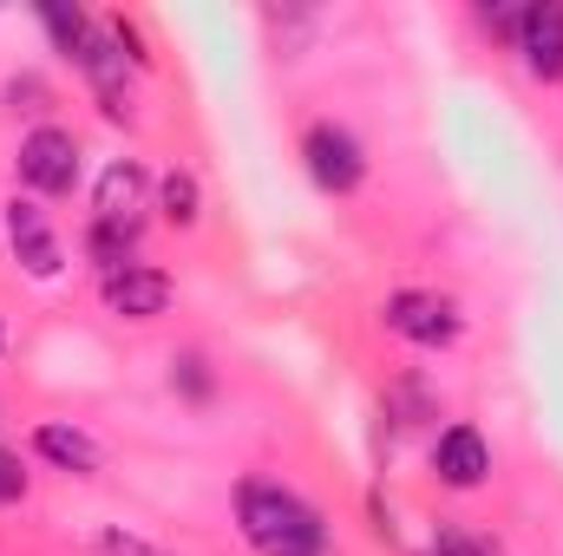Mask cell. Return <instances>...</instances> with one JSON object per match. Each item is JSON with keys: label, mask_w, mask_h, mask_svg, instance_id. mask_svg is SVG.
<instances>
[{"label": "cell", "mask_w": 563, "mask_h": 556, "mask_svg": "<svg viewBox=\"0 0 563 556\" xmlns=\"http://www.w3.org/2000/svg\"><path fill=\"white\" fill-rule=\"evenodd\" d=\"M236 524L256 556H328V524L321 511L288 491L282 478H243L236 485Z\"/></svg>", "instance_id": "1"}, {"label": "cell", "mask_w": 563, "mask_h": 556, "mask_svg": "<svg viewBox=\"0 0 563 556\" xmlns=\"http://www.w3.org/2000/svg\"><path fill=\"white\" fill-rule=\"evenodd\" d=\"M13 170H20V184L33 197H73V184H79V138L66 125H33L20 138Z\"/></svg>", "instance_id": "2"}, {"label": "cell", "mask_w": 563, "mask_h": 556, "mask_svg": "<svg viewBox=\"0 0 563 556\" xmlns=\"http://www.w3.org/2000/svg\"><path fill=\"white\" fill-rule=\"evenodd\" d=\"M301 164H308L314 190H328V197H347V190H361V177H367L361 138H354L347 125H334V119H321V125L301 132Z\"/></svg>", "instance_id": "3"}, {"label": "cell", "mask_w": 563, "mask_h": 556, "mask_svg": "<svg viewBox=\"0 0 563 556\" xmlns=\"http://www.w3.org/2000/svg\"><path fill=\"white\" fill-rule=\"evenodd\" d=\"M387 327H394L400 341H413V347H452L465 321H459L452 294H432V288H400V294H387Z\"/></svg>", "instance_id": "4"}, {"label": "cell", "mask_w": 563, "mask_h": 556, "mask_svg": "<svg viewBox=\"0 0 563 556\" xmlns=\"http://www.w3.org/2000/svg\"><path fill=\"white\" fill-rule=\"evenodd\" d=\"M7 243H13V256L26 263V276L53 281L59 269H66V249H59V236H53L46 210H40V203H26V197H13V203H7Z\"/></svg>", "instance_id": "5"}, {"label": "cell", "mask_w": 563, "mask_h": 556, "mask_svg": "<svg viewBox=\"0 0 563 556\" xmlns=\"http://www.w3.org/2000/svg\"><path fill=\"white\" fill-rule=\"evenodd\" d=\"M432 471H439V485H452V491H478V485L492 478V445H485V432H478V425H445V432L432 438Z\"/></svg>", "instance_id": "6"}, {"label": "cell", "mask_w": 563, "mask_h": 556, "mask_svg": "<svg viewBox=\"0 0 563 556\" xmlns=\"http://www.w3.org/2000/svg\"><path fill=\"white\" fill-rule=\"evenodd\" d=\"M99 294H106V308L125 314V321H157V314L170 308V276L151 269V263H125V269L99 276Z\"/></svg>", "instance_id": "7"}, {"label": "cell", "mask_w": 563, "mask_h": 556, "mask_svg": "<svg viewBox=\"0 0 563 556\" xmlns=\"http://www.w3.org/2000/svg\"><path fill=\"white\" fill-rule=\"evenodd\" d=\"M518 53H525V73L558 86L563 79V7L558 0H531L525 20H518Z\"/></svg>", "instance_id": "8"}, {"label": "cell", "mask_w": 563, "mask_h": 556, "mask_svg": "<svg viewBox=\"0 0 563 556\" xmlns=\"http://www.w3.org/2000/svg\"><path fill=\"white\" fill-rule=\"evenodd\" d=\"M144 190H151V177H144L139 157L106 164V177H99V190H92V216H106V223H132V230H139Z\"/></svg>", "instance_id": "9"}, {"label": "cell", "mask_w": 563, "mask_h": 556, "mask_svg": "<svg viewBox=\"0 0 563 556\" xmlns=\"http://www.w3.org/2000/svg\"><path fill=\"white\" fill-rule=\"evenodd\" d=\"M33 452H40L46 465L73 471V478H92V471H99V445H92V432H79V425H59V419L33 425Z\"/></svg>", "instance_id": "10"}, {"label": "cell", "mask_w": 563, "mask_h": 556, "mask_svg": "<svg viewBox=\"0 0 563 556\" xmlns=\"http://www.w3.org/2000/svg\"><path fill=\"white\" fill-rule=\"evenodd\" d=\"M86 256L99 263V276H112V269L139 263V230H132V223H106V216H92V230H86Z\"/></svg>", "instance_id": "11"}, {"label": "cell", "mask_w": 563, "mask_h": 556, "mask_svg": "<svg viewBox=\"0 0 563 556\" xmlns=\"http://www.w3.org/2000/svg\"><path fill=\"white\" fill-rule=\"evenodd\" d=\"M157 210H164L170 230H190V223L203 216V184H197L190 170H164V177H157Z\"/></svg>", "instance_id": "12"}, {"label": "cell", "mask_w": 563, "mask_h": 556, "mask_svg": "<svg viewBox=\"0 0 563 556\" xmlns=\"http://www.w3.org/2000/svg\"><path fill=\"white\" fill-rule=\"evenodd\" d=\"M40 26H46V40L59 46V59H73V66H79V53H86V40H92V26H99V20H86L79 7H40Z\"/></svg>", "instance_id": "13"}, {"label": "cell", "mask_w": 563, "mask_h": 556, "mask_svg": "<svg viewBox=\"0 0 563 556\" xmlns=\"http://www.w3.org/2000/svg\"><path fill=\"white\" fill-rule=\"evenodd\" d=\"M432 556H498L485 537H472V531H459V524H439V537H432Z\"/></svg>", "instance_id": "14"}, {"label": "cell", "mask_w": 563, "mask_h": 556, "mask_svg": "<svg viewBox=\"0 0 563 556\" xmlns=\"http://www.w3.org/2000/svg\"><path fill=\"white\" fill-rule=\"evenodd\" d=\"M170 387H184L190 400H210V387H217V380H210V367H203L197 354H184V360H177V374H170Z\"/></svg>", "instance_id": "15"}, {"label": "cell", "mask_w": 563, "mask_h": 556, "mask_svg": "<svg viewBox=\"0 0 563 556\" xmlns=\"http://www.w3.org/2000/svg\"><path fill=\"white\" fill-rule=\"evenodd\" d=\"M7 99H13V112H46V86H40L33 73H20V79H7Z\"/></svg>", "instance_id": "16"}, {"label": "cell", "mask_w": 563, "mask_h": 556, "mask_svg": "<svg viewBox=\"0 0 563 556\" xmlns=\"http://www.w3.org/2000/svg\"><path fill=\"white\" fill-rule=\"evenodd\" d=\"M518 20H525V7H478V26L498 33V40H511V46H518Z\"/></svg>", "instance_id": "17"}, {"label": "cell", "mask_w": 563, "mask_h": 556, "mask_svg": "<svg viewBox=\"0 0 563 556\" xmlns=\"http://www.w3.org/2000/svg\"><path fill=\"white\" fill-rule=\"evenodd\" d=\"M26 498V471H20V458L0 445V504H20Z\"/></svg>", "instance_id": "18"}, {"label": "cell", "mask_w": 563, "mask_h": 556, "mask_svg": "<svg viewBox=\"0 0 563 556\" xmlns=\"http://www.w3.org/2000/svg\"><path fill=\"white\" fill-rule=\"evenodd\" d=\"M0 347H7V327H0Z\"/></svg>", "instance_id": "19"}]
</instances>
